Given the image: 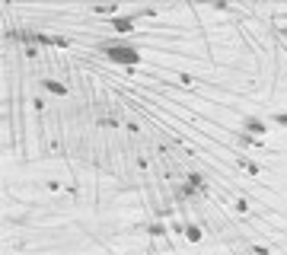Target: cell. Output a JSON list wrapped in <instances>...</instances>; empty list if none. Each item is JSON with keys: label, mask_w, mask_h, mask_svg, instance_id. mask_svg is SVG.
<instances>
[{"label": "cell", "mask_w": 287, "mask_h": 255, "mask_svg": "<svg viewBox=\"0 0 287 255\" xmlns=\"http://www.w3.org/2000/svg\"><path fill=\"white\" fill-rule=\"evenodd\" d=\"M204 188H208V185H204V179H201L198 172H192V175H189V182L182 185V194H198V191H204Z\"/></svg>", "instance_id": "obj_3"}, {"label": "cell", "mask_w": 287, "mask_h": 255, "mask_svg": "<svg viewBox=\"0 0 287 255\" xmlns=\"http://www.w3.org/2000/svg\"><path fill=\"white\" fill-rule=\"evenodd\" d=\"M236 163H239V166H242V169H246L249 175H262V166H258V163H255V160H249L246 153H239V156H236Z\"/></svg>", "instance_id": "obj_5"}, {"label": "cell", "mask_w": 287, "mask_h": 255, "mask_svg": "<svg viewBox=\"0 0 287 255\" xmlns=\"http://www.w3.org/2000/svg\"><path fill=\"white\" fill-rule=\"evenodd\" d=\"M185 239H189V243H201L204 233H201V227H185Z\"/></svg>", "instance_id": "obj_7"}, {"label": "cell", "mask_w": 287, "mask_h": 255, "mask_svg": "<svg viewBox=\"0 0 287 255\" xmlns=\"http://www.w3.org/2000/svg\"><path fill=\"white\" fill-rule=\"evenodd\" d=\"M109 26L115 29V32H121V35H131V32H134V19H131V16H115Z\"/></svg>", "instance_id": "obj_4"}, {"label": "cell", "mask_w": 287, "mask_h": 255, "mask_svg": "<svg viewBox=\"0 0 287 255\" xmlns=\"http://www.w3.org/2000/svg\"><path fill=\"white\" fill-rule=\"evenodd\" d=\"M99 54L112 64H121V67H137L140 64V48L125 45V42H99Z\"/></svg>", "instance_id": "obj_1"}, {"label": "cell", "mask_w": 287, "mask_h": 255, "mask_svg": "<svg viewBox=\"0 0 287 255\" xmlns=\"http://www.w3.org/2000/svg\"><path fill=\"white\" fill-rule=\"evenodd\" d=\"M268 125H278V128H287V112H275L268 118Z\"/></svg>", "instance_id": "obj_8"}, {"label": "cell", "mask_w": 287, "mask_h": 255, "mask_svg": "<svg viewBox=\"0 0 287 255\" xmlns=\"http://www.w3.org/2000/svg\"><path fill=\"white\" fill-rule=\"evenodd\" d=\"M147 233H150V236H163V233H166V227H163V223H153V227H150Z\"/></svg>", "instance_id": "obj_9"}, {"label": "cell", "mask_w": 287, "mask_h": 255, "mask_svg": "<svg viewBox=\"0 0 287 255\" xmlns=\"http://www.w3.org/2000/svg\"><path fill=\"white\" fill-rule=\"evenodd\" d=\"M42 86H45L48 93H54V96H67V86L57 83V80H51V77H42Z\"/></svg>", "instance_id": "obj_6"}, {"label": "cell", "mask_w": 287, "mask_h": 255, "mask_svg": "<svg viewBox=\"0 0 287 255\" xmlns=\"http://www.w3.org/2000/svg\"><path fill=\"white\" fill-rule=\"evenodd\" d=\"M239 128L246 131V134H252V138H265V134L271 131L268 122H265V118H258V115H242L239 118Z\"/></svg>", "instance_id": "obj_2"}]
</instances>
